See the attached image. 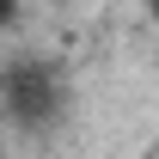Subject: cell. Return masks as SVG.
I'll return each mask as SVG.
<instances>
[{
    "label": "cell",
    "instance_id": "obj_3",
    "mask_svg": "<svg viewBox=\"0 0 159 159\" xmlns=\"http://www.w3.org/2000/svg\"><path fill=\"white\" fill-rule=\"evenodd\" d=\"M147 6H153V19H159V0H147Z\"/></svg>",
    "mask_w": 159,
    "mask_h": 159
},
{
    "label": "cell",
    "instance_id": "obj_1",
    "mask_svg": "<svg viewBox=\"0 0 159 159\" xmlns=\"http://www.w3.org/2000/svg\"><path fill=\"white\" fill-rule=\"evenodd\" d=\"M0 110L25 135H49L67 116V74H61L55 61H37V55L6 61L0 67Z\"/></svg>",
    "mask_w": 159,
    "mask_h": 159
},
{
    "label": "cell",
    "instance_id": "obj_2",
    "mask_svg": "<svg viewBox=\"0 0 159 159\" xmlns=\"http://www.w3.org/2000/svg\"><path fill=\"white\" fill-rule=\"evenodd\" d=\"M19 25V0H0V31H12Z\"/></svg>",
    "mask_w": 159,
    "mask_h": 159
},
{
    "label": "cell",
    "instance_id": "obj_4",
    "mask_svg": "<svg viewBox=\"0 0 159 159\" xmlns=\"http://www.w3.org/2000/svg\"><path fill=\"white\" fill-rule=\"evenodd\" d=\"M0 159H6V147H0Z\"/></svg>",
    "mask_w": 159,
    "mask_h": 159
}]
</instances>
